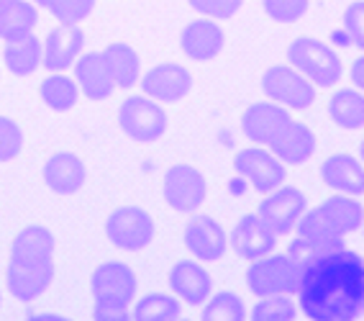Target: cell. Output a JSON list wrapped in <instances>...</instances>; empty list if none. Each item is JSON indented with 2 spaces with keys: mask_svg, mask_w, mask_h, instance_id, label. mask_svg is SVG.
I'll return each mask as SVG.
<instances>
[{
  "mask_svg": "<svg viewBox=\"0 0 364 321\" xmlns=\"http://www.w3.org/2000/svg\"><path fill=\"white\" fill-rule=\"evenodd\" d=\"M298 306L313 321H349L364 314V257L341 247L316 257L300 278Z\"/></svg>",
  "mask_w": 364,
  "mask_h": 321,
  "instance_id": "obj_1",
  "label": "cell"
},
{
  "mask_svg": "<svg viewBox=\"0 0 364 321\" xmlns=\"http://www.w3.org/2000/svg\"><path fill=\"white\" fill-rule=\"evenodd\" d=\"M54 234L46 226H23L11 242L8 290L16 301H36L54 280Z\"/></svg>",
  "mask_w": 364,
  "mask_h": 321,
  "instance_id": "obj_2",
  "label": "cell"
},
{
  "mask_svg": "<svg viewBox=\"0 0 364 321\" xmlns=\"http://www.w3.org/2000/svg\"><path fill=\"white\" fill-rule=\"evenodd\" d=\"M287 59L316 88H333L344 75L341 57L326 41L311 36H298L287 49Z\"/></svg>",
  "mask_w": 364,
  "mask_h": 321,
  "instance_id": "obj_3",
  "label": "cell"
},
{
  "mask_svg": "<svg viewBox=\"0 0 364 321\" xmlns=\"http://www.w3.org/2000/svg\"><path fill=\"white\" fill-rule=\"evenodd\" d=\"M300 278H303V268L287 252H282V255L269 252L259 260H252L247 270V288L257 298L277 293L293 295L298 293Z\"/></svg>",
  "mask_w": 364,
  "mask_h": 321,
  "instance_id": "obj_4",
  "label": "cell"
},
{
  "mask_svg": "<svg viewBox=\"0 0 364 321\" xmlns=\"http://www.w3.org/2000/svg\"><path fill=\"white\" fill-rule=\"evenodd\" d=\"M118 124L139 144H154L167 134V113L149 95H129L118 108Z\"/></svg>",
  "mask_w": 364,
  "mask_h": 321,
  "instance_id": "obj_5",
  "label": "cell"
},
{
  "mask_svg": "<svg viewBox=\"0 0 364 321\" xmlns=\"http://www.w3.org/2000/svg\"><path fill=\"white\" fill-rule=\"evenodd\" d=\"M267 100L285 105L287 111H306L316 100V85L293 65H274L262 78Z\"/></svg>",
  "mask_w": 364,
  "mask_h": 321,
  "instance_id": "obj_6",
  "label": "cell"
},
{
  "mask_svg": "<svg viewBox=\"0 0 364 321\" xmlns=\"http://www.w3.org/2000/svg\"><path fill=\"white\" fill-rule=\"evenodd\" d=\"M136 273L124 263H103L92 270L90 288L95 306L129 308L136 298Z\"/></svg>",
  "mask_w": 364,
  "mask_h": 321,
  "instance_id": "obj_7",
  "label": "cell"
},
{
  "mask_svg": "<svg viewBox=\"0 0 364 321\" xmlns=\"http://www.w3.org/2000/svg\"><path fill=\"white\" fill-rule=\"evenodd\" d=\"M154 219L149 216V211L139 206H121L105 221V236L111 239L113 247L124 252H139L149 247L154 242Z\"/></svg>",
  "mask_w": 364,
  "mask_h": 321,
  "instance_id": "obj_8",
  "label": "cell"
},
{
  "mask_svg": "<svg viewBox=\"0 0 364 321\" xmlns=\"http://www.w3.org/2000/svg\"><path fill=\"white\" fill-rule=\"evenodd\" d=\"M162 193L169 209H175L177 214H193V211H198L205 204L208 183H205V175L198 167L180 162V164H172L164 172Z\"/></svg>",
  "mask_w": 364,
  "mask_h": 321,
  "instance_id": "obj_9",
  "label": "cell"
},
{
  "mask_svg": "<svg viewBox=\"0 0 364 321\" xmlns=\"http://www.w3.org/2000/svg\"><path fill=\"white\" fill-rule=\"evenodd\" d=\"M234 172L244 177L257 193H269L285 183L287 170L280 157H274L269 149L262 147H247L234 157Z\"/></svg>",
  "mask_w": 364,
  "mask_h": 321,
  "instance_id": "obj_10",
  "label": "cell"
},
{
  "mask_svg": "<svg viewBox=\"0 0 364 321\" xmlns=\"http://www.w3.org/2000/svg\"><path fill=\"white\" fill-rule=\"evenodd\" d=\"M306 214V196L293 185H280L267 193V198L259 204L257 216L267 223V229L277 236H287L295 231L298 219Z\"/></svg>",
  "mask_w": 364,
  "mask_h": 321,
  "instance_id": "obj_11",
  "label": "cell"
},
{
  "mask_svg": "<svg viewBox=\"0 0 364 321\" xmlns=\"http://www.w3.org/2000/svg\"><path fill=\"white\" fill-rule=\"evenodd\" d=\"M182 242H185V249L190 255L200 263H218L228 249V236L223 226L205 214L190 219L185 234H182Z\"/></svg>",
  "mask_w": 364,
  "mask_h": 321,
  "instance_id": "obj_12",
  "label": "cell"
},
{
  "mask_svg": "<svg viewBox=\"0 0 364 321\" xmlns=\"http://www.w3.org/2000/svg\"><path fill=\"white\" fill-rule=\"evenodd\" d=\"M139 83L149 98L164 100V103H177L193 90V75L188 67L177 65V62H162V65L151 67Z\"/></svg>",
  "mask_w": 364,
  "mask_h": 321,
  "instance_id": "obj_13",
  "label": "cell"
},
{
  "mask_svg": "<svg viewBox=\"0 0 364 321\" xmlns=\"http://www.w3.org/2000/svg\"><path fill=\"white\" fill-rule=\"evenodd\" d=\"M290 121V111L285 105L262 100V103L249 105L241 116V132L254 144H269L277 134L282 132Z\"/></svg>",
  "mask_w": 364,
  "mask_h": 321,
  "instance_id": "obj_14",
  "label": "cell"
},
{
  "mask_svg": "<svg viewBox=\"0 0 364 321\" xmlns=\"http://www.w3.org/2000/svg\"><path fill=\"white\" fill-rule=\"evenodd\" d=\"M169 288L182 303L203 306L210 298L213 278L200 265V260H180L169 270Z\"/></svg>",
  "mask_w": 364,
  "mask_h": 321,
  "instance_id": "obj_15",
  "label": "cell"
},
{
  "mask_svg": "<svg viewBox=\"0 0 364 321\" xmlns=\"http://www.w3.org/2000/svg\"><path fill=\"white\" fill-rule=\"evenodd\" d=\"M226 44V33L215 23L213 19H198L190 21L180 33V49L185 57L196 59V62H210L223 52Z\"/></svg>",
  "mask_w": 364,
  "mask_h": 321,
  "instance_id": "obj_16",
  "label": "cell"
},
{
  "mask_svg": "<svg viewBox=\"0 0 364 321\" xmlns=\"http://www.w3.org/2000/svg\"><path fill=\"white\" fill-rule=\"evenodd\" d=\"M274 244H277V234L267 229V223L257 214H244L231 231V247L249 263L274 252Z\"/></svg>",
  "mask_w": 364,
  "mask_h": 321,
  "instance_id": "obj_17",
  "label": "cell"
},
{
  "mask_svg": "<svg viewBox=\"0 0 364 321\" xmlns=\"http://www.w3.org/2000/svg\"><path fill=\"white\" fill-rule=\"evenodd\" d=\"M295 236L311 242L321 255H326V252H333V249L344 247L346 234L341 231V226L333 221L331 214L323 209V204H321L318 209L306 211V214L298 219V223H295Z\"/></svg>",
  "mask_w": 364,
  "mask_h": 321,
  "instance_id": "obj_18",
  "label": "cell"
},
{
  "mask_svg": "<svg viewBox=\"0 0 364 321\" xmlns=\"http://www.w3.org/2000/svg\"><path fill=\"white\" fill-rule=\"evenodd\" d=\"M85 44V33L77 23H62L54 28L44 41V57L41 65L49 73H65L67 67L75 65Z\"/></svg>",
  "mask_w": 364,
  "mask_h": 321,
  "instance_id": "obj_19",
  "label": "cell"
},
{
  "mask_svg": "<svg viewBox=\"0 0 364 321\" xmlns=\"http://www.w3.org/2000/svg\"><path fill=\"white\" fill-rule=\"evenodd\" d=\"M44 183L46 188H52L59 196H72L87 180V170L85 162L75 154V152H54L52 157L44 162Z\"/></svg>",
  "mask_w": 364,
  "mask_h": 321,
  "instance_id": "obj_20",
  "label": "cell"
},
{
  "mask_svg": "<svg viewBox=\"0 0 364 321\" xmlns=\"http://www.w3.org/2000/svg\"><path fill=\"white\" fill-rule=\"evenodd\" d=\"M75 83L87 100H105L116 90L113 75L100 52H87L75 59Z\"/></svg>",
  "mask_w": 364,
  "mask_h": 321,
  "instance_id": "obj_21",
  "label": "cell"
},
{
  "mask_svg": "<svg viewBox=\"0 0 364 321\" xmlns=\"http://www.w3.org/2000/svg\"><path fill=\"white\" fill-rule=\"evenodd\" d=\"M267 147H269V152H272L274 157H280L285 164H303L316 152V137H313V132L306 124L290 118L285 129Z\"/></svg>",
  "mask_w": 364,
  "mask_h": 321,
  "instance_id": "obj_22",
  "label": "cell"
},
{
  "mask_svg": "<svg viewBox=\"0 0 364 321\" xmlns=\"http://www.w3.org/2000/svg\"><path fill=\"white\" fill-rule=\"evenodd\" d=\"M321 177L336 193L346 196H364V164L362 159H354L351 154H331L321 164Z\"/></svg>",
  "mask_w": 364,
  "mask_h": 321,
  "instance_id": "obj_23",
  "label": "cell"
},
{
  "mask_svg": "<svg viewBox=\"0 0 364 321\" xmlns=\"http://www.w3.org/2000/svg\"><path fill=\"white\" fill-rule=\"evenodd\" d=\"M39 23V11L31 0H6L0 6V39L14 41L33 33Z\"/></svg>",
  "mask_w": 364,
  "mask_h": 321,
  "instance_id": "obj_24",
  "label": "cell"
},
{
  "mask_svg": "<svg viewBox=\"0 0 364 321\" xmlns=\"http://www.w3.org/2000/svg\"><path fill=\"white\" fill-rule=\"evenodd\" d=\"M6 67L16 78H26V75H33L41 67V57H44V41L33 33H26L21 39L6 41Z\"/></svg>",
  "mask_w": 364,
  "mask_h": 321,
  "instance_id": "obj_25",
  "label": "cell"
},
{
  "mask_svg": "<svg viewBox=\"0 0 364 321\" xmlns=\"http://www.w3.org/2000/svg\"><path fill=\"white\" fill-rule=\"evenodd\" d=\"M100 54H103L105 65H108V70H111L116 88L129 90V88H134L139 80H141V62H139V54L134 46L116 41V44L105 46Z\"/></svg>",
  "mask_w": 364,
  "mask_h": 321,
  "instance_id": "obj_26",
  "label": "cell"
},
{
  "mask_svg": "<svg viewBox=\"0 0 364 321\" xmlns=\"http://www.w3.org/2000/svg\"><path fill=\"white\" fill-rule=\"evenodd\" d=\"M328 113H331L333 124L354 132L364 126V93L357 88H341L328 98Z\"/></svg>",
  "mask_w": 364,
  "mask_h": 321,
  "instance_id": "obj_27",
  "label": "cell"
},
{
  "mask_svg": "<svg viewBox=\"0 0 364 321\" xmlns=\"http://www.w3.org/2000/svg\"><path fill=\"white\" fill-rule=\"evenodd\" d=\"M39 95L52 111L65 113V111H70V108H75V103H77V98H80V88H77V83L70 80L67 75L54 73L39 85Z\"/></svg>",
  "mask_w": 364,
  "mask_h": 321,
  "instance_id": "obj_28",
  "label": "cell"
},
{
  "mask_svg": "<svg viewBox=\"0 0 364 321\" xmlns=\"http://www.w3.org/2000/svg\"><path fill=\"white\" fill-rule=\"evenodd\" d=\"M182 314V301L175 293H149L134 306V319L141 321H167Z\"/></svg>",
  "mask_w": 364,
  "mask_h": 321,
  "instance_id": "obj_29",
  "label": "cell"
},
{
  "mask_svg": "<svg viewBox=\"0 0 364 321\" xmlns=\"http://www.w3.org/2000/svg\"><path fill=\"white\" fill-rule=\"evenodd\" d=\"M323 209L333 216V221L341 226L344 234H351L362 226V216L364 209L362 204H357V196H346V193H338V196H331L328 201H323Z\"/></svg>",
  "mask_w": 364,
  "mask_h": 321,
  "instance_id": "obj_30",
  "label": "cell"
},
{
  "mask_svg": "<svg viewBox=\"0 0 364 321\" xmlns=\"http://www.w3.org/2000/svg\"><path fill=\"white\" fill-rule=\"evenodd\" d=\"M247 303L239 293H218L203 303V319H218V321H244L247 319Z\"/></svg>",
  "mask_w": 364,
  "mask_h": 321,
  "instance_id": "obj_31",
  "label": "cell"
},
{
  "mask_svg": "<svg viewBox=\"0 0 364 321\" xmlns=\"http://www.w3.org/2000/svg\"><path fill=\"white\" fill-rule=\"evenodd\" d=\"M295 316H298V308L293 303V295L287 293L262 295L252 308L254 321H293Z\"/></svg>",
  "mask_w": 364,
  "mask_h": 321,
  "instance_id": "obj_32",
  "label": "cell"
},
{
  "mask_svg": "<svg viewBox=\"0 0 364 321\" xmlns=\"http://www.w3.org/2000/svg\"><path fill=\"white\" fill-rule=\"evenodd\" d=\"M41 8H46L62 23H80L92 14L95 0H41Z\"/></svg>",
  "mask_w": 364,
  "mask_h": 321,
  "instance_id": "obj_33",
  "label": "cell"
},
{
  "mask_svg": "<svg viewBox=\"0 0 364 321\" xmlns=\"http://www.w3.org/2000/svg\"><path fill=\"white\" fill-rule=\"evenodd\" d=\"M308 0H262L264 14L277 23H298L308 14Z\"/></svg>",
  "mask_w": 364,
  "mask_h": 321,
  "instance_id": "obj_34",
  "label": "cell"
},
{
  "mask_svg": "<svg viewBox=\"0 0 364 321\" xmlns=\"http://www.w3.org/2000/svg\"><path fill=\"white\" fill-rule=\"evenodd\" d=\"M23 149V132L11 118L0 116V162H11Z\"/></svg>",
  "mask_w": 364,
  "mask_h": 321,
  "instance_id": "obj_35",
  "label": "cell"
},
{
  "mask_svg": "<svg viewBox=\"0 0 364 321\" xmlns=\"http://www.w3.org/2000/svg\"><path fill=\"white\" fill-rule=\"evenodd\" d=\"M188 6L200 16L208 19H231L239 14L244 0H188Z\"/></svg>",
  "mask_w": 364,
  "mask_h": 321,
  "instance_id": "obj_36",
  "label": "cell"
},
{
  "mask_svg": "<svg viewBox=\"0 0 364 321\" xmlns=\"http://www.w3.org/2000/svg\"><path fill=\"white\" fill-rule=\"evenodd\" d=\"M344 31L349 44L364 49V0H354L344 11Z\"/></svg>",
  "mask_w": 364,
  "mask_h": 321,
  "instance_id": "obj_37",
  "label": "cell"
},
{
  "mask_svg": "<svg viewBox=\"0 0 364 321\" xmlns=\"http://www.w3.org/2000/svg\"><path fill=\"white\" fill-rule=\"evenodd\" d=\"M129 308H100L95 306L92 319H129Z\"/></svg>",
  "mask_w": 364,
  "mask_h": 321,
  "instance_id": "obj_38",
  "label": "cell"
},
{
  "mask_svg": "<svg viewBox=\"0 0 364 321\" xmlns=\"http://www.w3.org/2000/svg\"><path fill=\"white\" fill-rule=\"evenodd\" d=\"M349 75H351V83H354V88L364 93V54L359 59H354V65H351Z\"/></svg>",
  "mask_w": 364,
  "mask_h": 321,
  "instance_id": "obj_39",
  "label": "cell"
},
{
  "mask_svg": "<svg viewBox=\"0 0 364 321\" xmlns=\"http://www.w3.org/2000/svg\"><path fill=\"white\" fill-rule=\"evenodd\" d=\"M359 159H362V164H364V139H362V144H359Z\"/></svg>",
  "mask_w": 364,
  "mask_h": 321,
  "instance_id": "obj_40",
  "label": "cell"
},
{
  "mask_svg": "<svg viewBox=\"0 0 364 321\" xmlns=\"http://www.w3.org/2000/svg\"><path fill=\"white\" fill-rule=\"evenodd\" d=\"M31 3H36V6H41V0H31Z\"/></svg>",
  "mask_w": 364,
  "mask_h": 321,
  "instance_id": "obj_41",
  "label": "cell"
},
{
  "mask_svg": "<svg viewBox=\"0 0 364 321\" xmlns=\"http://www.w3.org/2000/svg\"><path fill=\"white\" fill-rule=\"evenodd\" d=\"M362 229H364V216H362Z\"/></svg>",
  "mask_w": 364,
  "mask_h": 321,
  "instance_id": "obj_42",
  "label": "cell"
},
{
  "mask_svg": "<svg viewBox=\"0 0 364 321\" xmlns=\"http://www.w3.org/2000/svg\"><path fill=\"white\" fill-rule=\"evenodd\" d=\"M3 3H6V0H0V6H3Z\"/></svg>",
  "mask_w": 364,
  "mask_h": 321,
  "instance_id": "obj_43",
  "label": "cell"
}]
</instances>
